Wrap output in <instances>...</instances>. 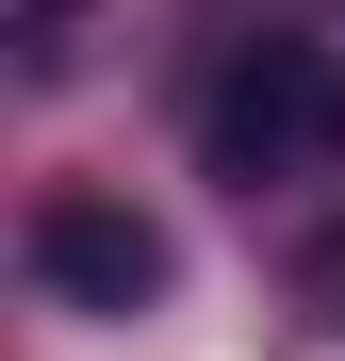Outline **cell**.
Segmentation results:
<instances>
[{"instance_id":"6da1fadb","label":"cell","mask_w":345,"mask_h":361,"mask_svg":"<svg viewBox=\"0 0 345 361\" xmlns=\"http://www.w3.org/2000/svg\"><path fill=\"white\" fill-rule=\"evenodd\" d=\"M198 164L214 180H329L345 164V66L329 49H296V33H247L214 66V99H198Z\"/></svg>"},{"instance_id":"7a4b0ae2","label":"cell","mask_w":345,"mask_h":361,"mask_svg":"<svg viewBox=\"0 0 345 361\" xmlns=\"http://www.w3.org/2000/svg\"><path fill=\"white\" fill-rule=\"evenodd\" d=\"M33 279L66 295V312H148L164 295V230L115 197V180H49L33 197Z\"/></svg>"},{"instance_id":"3957f363","label":"cell","mask_w":345,"mask_h":361,"mask_svg":"<svg viewBox=\"0 0 345 361\" xmlns=\"http://www.w3.org/2000/svg\"><path fill=\"white\" fill-rule=\"evenodd\" d=\"M99 17V0H0V33H17V66H66V33Z\"/></svg>"},{"instance_id":"277c9868","label":"cell","mask_w":345,"mask_h":361,"mask_svg":"<svg viewBox=\"0 0 345 361\" xmlns=\"http://www.w3.org/2000/svg\"><path fill=\"white\" fill-rule=\"evenodd\" d=\"M296 295H313V329H345V230H329V247L296 263Z\"/></svg>"}]
</instances>
